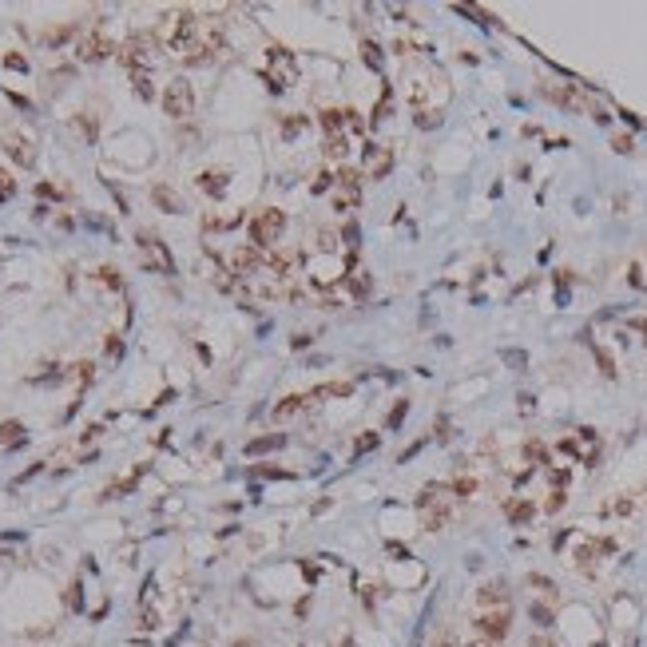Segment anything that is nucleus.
I'll return each mask as SVG.
<instances>
[{
    "mask_svg": "<svg viewBox=\"0 0 647 647\" xmlns=\"http://www.w3.org/2000/svg\"><path fill=\"white\" fill-rule=\"evenodd\" d=\"M505 513H508V520H513V525H528V520L536 516V508L528 505V500H508Z\"/></svg>",
    "mask_w": 647,
    "mask_h": 647,
    "instance_id": "412c9836",
    "label": "nucleus"
},
{
    "mask_svg": "<svg viewBox=\"0 0 647 647\" xmlns=\"http://www.w3.org/2000/svg\"><path fill=\"white\" fill-rule=\"evenodd\" d=\"M96 282H103V286H115V290H120V274H115L112 266H100V270H96Z\"/></svg>",
    "mask_w": 647,
    "mask_h": 647,
    "instance_id": "72a5a7b5",
    "label": "nucleus"
},
{
    "mask_svg": "<svg viewBox=\"0 0 647 647\" xmlns=\"http://www.w3.org/2000/svg\"><path fill=\"white\" fill-rule=\"evenodd\" d=\"M449 488L445 485H429L421 488V496H417V508H421V525L429 528V532H437V528L449 525Z\"/></svg>",
    "mask_w": 647,
    "mask_h": 647,
    "instance_id": "f03ea898",
    "label": "nucleus"
},
{
    "mask_svg": "<svg viewBox=\"0 0 647 647\" xmlns=\"http://www.w3.org/2000/svg\"><path fill=\"white\" fill-rule=\"evenodd\" d=\"M528 584H532V588H540L544 596H556V584H552L548 576H528Z\"/></svg>",
    "mask_w": 647,
    "mask_h": 647,
    "instance_id": "f704fd0d",
    "label": "nucleus"
},
{
    "mask_svg": "<svg viewBox=\"0 0 647 647\" xmlns=\"http://www.w3.org/2000/svg\"><path fill=\"white\" fill-rule=\"evenodd\" d=\"M528 612H532V619H536L540 627H552V607H544V604H532Z\"/></svg>",
    "mask_w": 647,
    "mask_h": 647,
    "instance_id": "7c9ffc66",
    "label": "nucleus"
},
{
    "mask_svg": "<svg viewBox=\"0 0 647 647\" xmlns=\"http://www.w3.org/2000/svg\"><path fill=\"white\" fill-rule=\"evenodd\" d=\"M473 627L481 639L500 643V639L508 636V627H513V612H508V607H488V612H481V616L473 619Z\"/></svg>",
    "mask_w": 647,
    "mask_h": 647,
    "instance_id": "9d476101",
    "label": "nucleus"
},
{
    "mask_svg": "<svg viewBox=\"0 0 647 647\" xmlns=\"http://www.w3.org/2000/svg\"><path fill=\"white\" fill-rule=\"evenodd\" d=\"M556 508H564V493H560V488L552 493V500H548V513H556Z\"/></svg>",
    "mask_w": 647,
    "mask_h": 647,
    "instance_id": "79ce46f5",
    "label": "nucleus"
},
{
    "mask_svg": "<svg viewBox=\"0 0 647 647\" xmlns=\"http://www.w3.org/2000/svg\"><path fill=\"white\" fill-rule=\"evenodd\" d=\"M28 441V433H24V425L21 421H4L0 425V449H16Z\"/></svg>",
    "mask_w": 647,
    "mask_h": 647,
    "instance_id": "dca6fc26",
    "label": "nucleus"
},
{
    "mask_svg": "<svg viewBox=\"0 0 647 647\" xmlns=\"http://www.w3.org/2000/svg\"><path fill=\"white\" fill-rule=\"evenodd\" d=\"M286 231V211H278V207H266V211H258V219L251 223V246H258V251H270L278 239H282Z\"/></svg>",
    "mask_w": 647,
    "mask_h": 647,
    "instance_id": "7ed1b4c3",
    "label": "nucleus"
},
{
    "mask_svg": "<svg viewBox=\"0 0 647 647\" xmlns=\"http://www.w3.org/2000/svg\"><path fill=\"white\" fill-rule=\"evenodd\" d=\"M0 147H4V155H8L16 167H36V147H32L28 135L21 132H8L4 139H0Z\"/></svg>",
    "mask_w": 647,
    "mask_h": 647,
    "instance_id": "9b49d317",
    "label": "nucleus"
},
{
    "mask_svg": "<svg viewBox=\"0 0 647 647\" xmlns=\"http://www.w3.org/2000/svg\"><path fill=\"white\" fill-rule=\"evenodd\" d=\"M334 647H354V639H350V636H345V639H342V643H334Z\"/></svg>",
    "mask_w": 647,
    "mask_h": 647,
    "instance_id": "de8ad7c7",
    "label": "nucleus"
},
{
    "mask_svg": "<svg viewBox=\"0 0 647 647\" xmlns=\"http://www.w3.org/2000/svg\"><path fill=\"white\" fill-rule=\"evenodd\" d=\"M389 171H394V151H389L385 143L365 139V147H362V175L370 183H382Z\"/></svg>",
    "mask_w": 647,
    "mask_h": 647,
    "instance_id": "423d86ee",
    "label": "nucleus"
},
{
    "mask_svg": "<svg viewBox=\"0 0 647 647\" xmlns=\"http://www.w3.org/2000/svg\"><path fill=\"white\" fill-rule=\"evenodd\" d=\"M322 127H326V135H345V132H350V123H345V112H338V108L322 112Z\"/></svg>",
    "mask_w": 647,
    "mask_h": 647,
    "instance_id": "6ab92c4d",
    "label": "nucleus"
},
{
    "mask_svg": "<svg viewBox=\"0 0 647 647\" xmlns=\"http://www.w3.org/2000/svg\"><path fill=\"white\" fill-rule=\"evenodd\" d=\"M516 401H520V413H532V409H536V405H532V397H528V394H520Z\"/></svg>",
    "mask_w": 647,
    "mask_h": 647,
    "instance_id": "37998d69",
    "label": "nucleus"
},
{
    "mask_svg": "<svg viewBox=\"0 0 647 647\" xmlns=\"http://www.w3.org/2000/svg\"><path fill=\"white\" fill-rule=\"evenodd\" d=\"M151 202L159 207V211H167V214H179L183 211V199L171 191V187H163V183H159V187H151Z\"/></svg>",
    "mask_w": 647,
    "mask_h": 647,
    "instance_id": "2eb2a0df",
    "label": "nucleus"
},
{
    "mask_svg": "<svg viewBox=\"0 0 647 647\" xmlns=\"http://www.w3.org/2000/svg\"><path fill=\"white\" fill-rule=\"evenodd\" d=\"M476 604L485 607H508V584L505 580H493V584H485L481 592H476Z\"/></svg>",
    "mask_w": 647,
    "mask_h": 647,
    "instance_id": "ddd939ff",
    "label": "nucleus"
},
{
    "mask_svg": "<svg viewBox=\"0 0 647 647\" xmlns=\"http://www.w3.org/2000/svg\"><path fill=\"white\" fill-rule=\"evenodd\" d=\"M596 362H600V374H604V377H616V362H612L607 350H596Z\"/></svg>",
    "mask_w": 647,
    "mask_h": 647,
    "instance_id": "2f4dec72",
    "label": "nucleus"
},
{
    "mask_svg": "<svg viewBox=\"0 0 647 647\" xmlns=\"http://www.w3.org/2000/svg\"><path fill=\"white\" fill-rule=\"evenodd\" d=\"M139 627H143V631H155V627H159V616H155L151 607H147V612L139 616Z\"/></svg>",
    "mask_w": 647,
    "mask_h": 647,
    "instance_id": "c9c22d12",
    "label": "nucleus"
},
{
    "mask_svg": "<svg viewBox=\"0 0 647 647\" xmlns=\"http://www.w3.org/2000/svg\"><path fill=\"white\" fill-rule=\"evenodd\" d=\"M345 286H350V294H354L357 302H362L365 294L374 290V278H370V274H365V270H354V274H350V278H345Z\"/></svg>",
    "mask_w": 647,
    "mask_h": 647,
    "instance_id": "aec40b11",
    "label": "nucleus"
},
{
    "mask_svg": "<svg viewBox=\"0 0 647 647\" xmlns=\"http://www.w3.org/2000/svg\"><path fill=\"white\" fill-rule=\"evenodd\" d=\"M612 147H616V151H631V139H627V135H616V143H612Z\"/></svg>",
    "mask_w": 647,
    "mask_h": 647,
    "instance_id": "c03bdc74",
    "label": "nucleus"
},
{
    "mask_svg": "<svg viewBox=\"0 0 647 647\" xmlns=\"http://www.w3.org/2000/svg\"><path fill=\"white\" fill-rule=\"evenodd\" d=\"M306 405H310V397H306V394H290V397H282V401L274 405L270 417H274V421H290V417L302 413Z\"/></svg>",
    "mask_w": 647,
    "mask_h": 647,
    "instance_id": "4468645a",
    "label": "nucleus"
},
{
    "mask_svg": "<svg viewBox=\"0 0 647 647\" xmlns=\"http://www.w3.org/2000/svg\"><path fill=\"white\" fill-rule=\"evenodd\" d=\"M155 44H159V40H155V32H135V36H127V44L120 48V60L127 64L132 71H147Z\"/></svg>",
    "mask_w": 647,
    "mask_h": 647,
    "instance_id": "0eeeda50",
    "label": "nucleus"
},
{
    "mask_svg": "<svg viewBox=\"0 0 647 647\" xmlns=\"http://www.w3.org/2000/svg\"><path fill=\"white\" fill-rule=\"evenodd\" d=\"M68 607H76V612H80V584L68 588Z\"/></svg>",
    "mask_w": 647,
    "mask_h": 647,
    "instance_id": "a19ab883",
    "label": "nucleus"
},
{
    "mask_svg": "<svg viewBox=\"0 0 647 647\" xmlns=\"http://www.w3.org/2000/svg\"><path fill=\"white\" fill-rule=\"evenodd\" d=\"M405 413H409V401H397L394 409H389V417H385V429H397V425L405 421Z\"/></svg>",
    "mask_w": 647,
    "mask_h": 647,
    "instance_id": "cd10ccee",
    "label": "nucleus"
},
{
    "mask_svg": "<svg viewBox=\"0 0 647 647\" xmlns=\"http://www.w3.org/2000/svg\"><path fill=\"white\" fill-rule=\"evenodd\" d=\"M338 191H334V211H354L357 202H362V171H354V167H338Z\"/></svg>",
    "mask_w": 647,
    "mask_h": 647,
    "instance_id": "1a4fd4ad",
    "label": "nucleus"
},
{
    "mask_svg": "<svg viewBox=\"0 0 647 647\" xmlns=\"http://www.w3.org/2000/svg\"><path fill=\"white\" fill-rule=\"evenodd\" d=\"M266 84H270V91H286L298 84V60H294L290 48H278V44H274V48L266 52Z\"/></svg>",
    "mask_w": 647,
    "mask_h": 647,
    "instance_id": "f257e3e1",
    "label": "nucleus"
},
{
    "mask_svg": "<svg viewBox=\"0 0 647 647\" xmlns=\"http://www.w3.org/2000/svg\"><path fill=\"white\" fill-rule=\"evenodd\" d=\"M449 488H453L457 496H473L476 493V481H473V476H461V481H453Z\"/></svg>",
    "mask_w": 647,
    "mask_h": 647,
    "instance_id": "473e14b6",
    "label": "nucleus"
},
{
    "mask_svg": "<svg viewBox=\"0 0 647 647\" xmlns=\"http://www.w3.org/2000/svg\"><path fill=\"white\" fill-rule=\"evenodd\" d=\"M163 112L171 120H191L195 115V88L187 80H171L163 88Z\"/></svg>",
    "mask_w": 647,
    "mask_h": 647,
    "instance_id": "39448f33",
    "label": "nucleus"
},
{
    "mask_svg": "<svg viewBox=\"0 0 647 647\" xmlns=\"http://www.w3.org/2000/svg\"><path fill=\"white\" fill-rule=\"evenodd\" d=\"M132 88H135V96H139V100H151V96H155L151 76H147V71H132Z\"/></svg>",
    "mask_w": 647,
    "mask_h": 647,
    "instance_id": "b1692460",
    "label": "nucleus"
},
{
    "mask_svg": "<svg viewBox=\"0 0 647 647\" xmlns=\"http://www.w3.org/2000/svg\"><path fill=\"white\" fill-rule=\"evenodd\" d=\"M377 445H382V437H377V433H362V437L354 441V457H362V453H374Z\"/></svg>",
    "mask_w": 647,
    "mask_h": 647,
    "instance_id": "a878e982",
    "label": "nucleus"
},
{
    "mask_svg": "<svg viewBox=\"0 0 647 647\" xmlns=\"http://www.w3.org/2000/svg\"><path fill=\"white\" fill-rule=\"evenodd\" d=\"M199 191H207L211 199H223L227 195V183H231V175L223 171V167H214V171H199Z\"/></svg>",
    "mask_w": 647,
    "mask_h": 647,
    "instance_id": "f8f14e48",
    "label": "nucleus"
},
{
    "mask_svg": "<svg viewBox=\"0 0 647 647\" xmlns=\"http://www.w3.org/2000/svg\"><path fill=\"white\" fill-rule=\"evenodd\" d=\"M532 647H556V643H552L548 636H532Z\"/></svg>",
    "mask_w": 647,
    "mask_h": 647,
    "instance_id": "49530a36",
    "label": "nucleus"
},
{
    "mask_svg": "<svg viewBox=\"0 0 647 647\" xmlns=\"http://www.w3.org/2000/svg\"><path fill=\"white\" fill-rule=\"evenodd\" d=\"M362 60H365V68L382 71V48H377L374 40H362Z\"/></svg>",
    "mask_w": 647,
    "mask_h": 647,
    "instance_id": "393cba45",
    "label": "nucleus"
},
{
    "mask_svg": "<svg viewBox=\"0 0 647 647\" xmlns=\"http://www.w3.org/2000/svg\"><path fill=\"white\" fill-rule=\"evenodd\" d=\"M112 52H115L112 36L100 32V28L80 32V36H76V60H84V64H100V60H108Z\"/></svg>",
    "mask_w": 647,
    "mask_h": 647,
    "instance_id": "6e6552de",
    "label": "nucleus"
},
{
    "mask_svg": "<svg viewBox=\"0 0 647 647\" xmlns=\"http://www.w3.org/2000/svg\"><path fill=\"white\" fill-rule=\"evenodd\" d=\"M544 96L560 108H584V100L576 96V88H544Z\"/></svg>",
    "mask_w": 647,
    "mask_h": 647,
    "instance_id": "a211bd4d",
    "label": "nucleus"
},
{
    "mask_svg": "<svg viewBox=\"0 0 647 647\" xmlns=\"http://www.w3.org/2000/svg\"><path fill=\"white\" fill-rule=\"evenodd\" d=\"M239 647H251V643H239Z\"/></svg>",
    "mask_w": 647,
    "mask_h": 647,
    "instance_id": "8fccbe9b",
    "label": "nucleus"
},
{
    "mask_svg": "<svg viewBox=\"0 0 647 647\" xmlns=\"http://www.w3.org/2000/svg\"><path fill=\"white\" fill-rule=\"evenodd\" d=\"M286 437L282 433H270V437H254L251 445H246V457H258V453H270V449H282Z\"/></svg>",
    "mask_w": 647,
    "mask_h": 647,
    "instance_id": "f3484780",
    "label": "nucleus"
},
{
    "mask_svg": "<svg viewBox=\"0 0 647 647\" xmlns=\"http://www.w3.org/2000/svg\"><path fill=\"white\" fill-rule=\"evenodd\" d=\"M4 68H16V71H24V68H28V60H24V56H16V52H8V56H4Z\"/></svg>",
    "mask_w": 647,
    "mask_h": 647,
    "instance_id": "58836bf2",
    "label": "nucleus"
},
{
    "mask_svg": "<svg viewBox=\"0 0 647 647\" xmlns=\"http://www.w3.org/2000/svg\"><path fill=\"white\" fill-rule=\"evenodd\" d=\"M322 151H326V159H345V151H350V139H345V135H326Z\"/></svg>",
    "mask_w": 647,
    "mask_h": 647,
    "instance_id": "4be33fe9",
    "label": "nucleus"
},
{
    "mask_svg": "<svg viewBox=\"0 0 647 647\" xmlns=\"http://www.w3.org/2000/svg\"><path fill=\"white\" fill-rule=\"evenodd\" d=\"M290 345H294V350H302V345H310V334H294V338H290Z\"/></svg>",
    "mask_w": 647,
    "mask_h": 647,
    "instance_id": "a18cd8bd",
    "label": "nucleus"
},
{
    "mask_svg": "<svg viewBox=\"0 0 647 647\" xmlns=\"http://www.w3.org/2000/svg\"><path fill=\"white\" fill-rule=\"evenodd\" d=\"M500 362L513 365V370H525V365H528V354H525V350H500Z\"/></svg>",
    "mask_w": 647,
    "mask_h": 647,
    "instance_id": "bb28decb",
    "label": "nucleus"
},
{
    "mask_svg": "<svg viewBox=\"0 0 647 647\" xmlns=\"http://www.w3.org/2000/svg\"><path fill=\"white\" fill-rule=\"evenodd\" d=\"M306 127H310V120H306V115H298V112L282 115V135H286V139H294V135H302Z\"/></svg>",
    "mask_w": 647,
    "mask_h": 647,
    "instance_id": "5701e85b",
    "label": "nucleus"
},
{
    "mask_svg": "<svg viewBox=\"0 0 647 647\" xmlns=\"http://www.w3.org/2000/svg\"><path fill=\"white\" fill-rule=\"evenodd\" d=\"M12 195H16V179H12L4 167H0V202H8Z\"/></svg>",
    "mask_w": 647,
    "mask_h": 647,
    "instance_id": "c756f323",
    "label": "nucleus"
},
{
    "mask_svg": "<svg viewBox=\"0 0 647 647\" xmlns=\"http://www.w3.org/2000/svg\"><path fill=\"white\" fill-rule=\"evenodd\" d=\"M525 457H532V461H540V465H544V445H540V441H532V445H525Z\"/></svg>",
    "mask_w": 647,
    "mask_h": 647,
    "instance_id": "4c0bfd02",
    "label": "nucleus"
},
{
    "mask_svg": "<svg viewBox=\"0 0 647 647\" xmlns=\"http://www.w3.org/2000/svg\"><path fill=\"white\" fill-rule=\"evenodd\" d=\"M417 127H421V132H429V127H437V123H441V115L437 112H429V108H417Z\"/></svg>",
    "mask_w": 647,
    "mask_h": 647,
    "instance_id": "c85d7f7f",
    "label": "nucleus"
},
{
    "mask_svg": "<svg viewBox=\"0 0 647 647\" xmlns=\"http://www.w3.org/2000/svg\"><path fill=\"white\" fill-rule=\"evenodd\" d=\"M330 183H334V175H330V171H322V175H318V179H314V191L322 195L326 187H330Z\"/></svg>",
    "mask_w": 647,
    "mask_h": 647,
    "instance_id": "ea45409f",
    "label": "nucleus"
},
{
    "mask_svg": "<svg viewBox=\"0 0 647 647\" xmlns=\"http://www.w3.org/2000/svg\"><path fill=\"white\" fill-rule=\"evenodd\" d=\"M139 266H147V270H155V274H175V258H171V251H167V243H163L159 234H151V231H139Z\"/></svg>",
    "mask_w": 647,
    "mask_h": 647,
    "instance_id": "20e7f679",
    "label": "nucleus"
},
{
    "mask_svg": "<svg viewBox=\"0 0 647 647\" xmlns=\"http://www.w3.org/2000/svg\"><path fill=\"white\" fill-rule=\"evenodd\" d=\"M80 132H84V139H96V120H91V115H80Z\"/></svg>",
    "mask_w": 647,
    "mask_h": 647,
    "instance_id": "e433bc0d",
    "label": "nucleus"
},
{
    "mask_svg": "<svg viewBox=\"0 0 647 647\" xmlns=\"http://www.w3.org/2000/svg\"><path fill=\"white\" fill-rule=\"evenodd\" d=\"M0 560H8V552H0Z\"/></svg>",
    "mask_w": 647,
    "mask_h": 647,
    "instance_id": "09e8293b",
    "label": "nucleus"
}]
</instances>
